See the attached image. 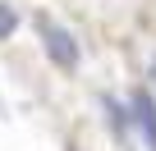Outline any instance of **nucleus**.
I'll list each match as a JSON object with an SVG mask.
<instances>
[{"mask_svg": "<svg viewBox=\"0 0 156 151\" xmlns=\"http://www.w3.org/2000/svg\"><path fill=\"white\" fill-rule=\"evenodd\" d=\"M37 32H41V46H46L51 64H60V69H73L78 64V41L69 37V28H60L51 14H41L37 19Z\"/></svg>", "mask_w": 156, "mask_h": 151, "instance_id": "1", "label": "nucleus"}, {"mask_svg": "<svg viewBox=\"0 0 156 151\" xmlns=\"http://www.w3.org/2000/svg\"><path fill=\"white\" fill-rule=\"evenodd\" d=\"M133 124L142 128L147 146L156 151V96L151 92H133Z\"/></svg>", "mask_w": 156, "mask_h": 151, "instance_id": "2", "label": "nucleus"}, {"mask_svg": "<svg viewBox=\"0 0 156 151\" xmlns=\"http://www.w3.org/2000/svg\"><path fill=\"white\" fill-rule=\"evenodd\" d=\"M14 28H19V14H14V5H5V0H0V41H5Z\"/></svg>", "mask_w": 156, "mask_h": 151, "instance_id": "3", "label": "nucleus"}, {"mask_svg": "<svg viewBox=\"0 0 156 151\" xmlns=\"http://www.w3.org/2000/svg\"><path fill=\"white\" fill-rule=\"evenodd\" d=\"M151 87H156V55H151Z\"/></svg>", "mask_w": 156, "mask_h": 151, "instance_id": "4", "label": "nucleus"}]
</instances>
